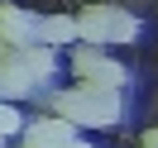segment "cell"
<instances>
[{"instance_id":"9c48e42d","label":"cell","mask_w":158,"mask_h":148,"mask_svg":"<svg viewBox=\"0 0 158 148\" xmlns=\"http://www.w3.org/2000/svg\"><path fill=\"white\" fill-rule=\"evenodd\" d=\"M67 148H91V143H77V138H72V143H67Z\"/></svg>"},{"instance_id":"8992f818","label":"cell","mask_w":158,"mask_h":148,"mask_svg":"<svg viewBox=\"0 0 158 148\" xmlns=\"http://www.w3.org/2000/svg\"><path fill=\"white\" fill-rule=\"evenodd\" d=\"M24 138H29V143H39V148H67V143H72V119H67V115L34 119Z\"/></svg>"},{"instance_id":"3957f363","label":"cell","mask_w":158,"mask_h":148,"mask_svg":"<svg viewBox=\"0 0 158 148\" xmlns=\"http://www.w3.org/2000/svg\"><path fill=\"white\" fill-rule=\"evenodd\" d=\"M72 72H77V81H96V86H125V67L120 62H110L101 48H91V43H81L77 53H72Z\"/></svg>"},{"instance_id":"ba28073f","label":"cell","mask_w":158,"mask_h":148,"mask_svg":"<svg viewBox=\"0 0 158 148\" xmlns=\"http://www.w3.org/2000/svg\"><path fill=\"white\" fill-rule=\"evenodd\" d=\"M139 148H158V129H148V134H144V143H139Z\"/></svg>"},{"instance_id":"5b68a950","label":"cell","mask_w":158,"mask_h":148,"mask_svg":"<svg viewBox=\"0 0 158 148\" xmlns=\"http://www.w3.org/2000/svg\"><path fill=\"white\" fill-rule=\"evenodd\" d=\"M34 86H39V77L24 62V48H0V91L5 96H24Z\"/></svg>"},{"instance_id":"7a4b0ae2","label":"cell","mask_w":158,"mask_h":148,"mask_svg":"<svg viewBox=\"0 0 158 148\" xmlns=\"http://www.w3.org/2000/svg\"><path fill=\"white\" fill-rule=\"evenodd\" d=\"M77 29H81V43L106 48V43H134L139 19L125 14V10H115V5H86L77 14Z\"/></svg>"},{"instance_id":"277c9868","label":"cell","mask_w":158,"mask_h":148,"mask_svg":"<svg viewBox=\"0 0 158 148\" xmlns=\"http://www.w3.org/2000/svg\"><path fill=\"white\" fill-rule=\"evenodd\" d=\"M39 38V19L10 0H0V48H29Z\"/></svg>"},{"instance_id":"6da1fadb","label":"cell","mask_w":158,"mask_h":148,"mask_svg":"<svg viewBox=\"0 0 158 148\" xmlns=\"http://www.w3.org/2000/svg\"><path fill=\"white\" fill-rule=\"evenodd\" d=\"M58 115H67L72 124H86V129H106L120 119V91L96 86V81H77V86L58 91Z\"/></svg>"},{"instance_id":"52a82bcc","label":"cell","mask_w":158,"mask_h":148,"mask_svg":"<svg viewBox=\"0 0 158 148\" xmlns=\"http://www.w3.org/2000/svg\"><path fill=\"white\" fill-rule=\"evenodd\" d=\"M81 38L77 19H67V14H48V19H39V38L34 43H48V48H62V43Z\"/></svg>"}]
</instances>
